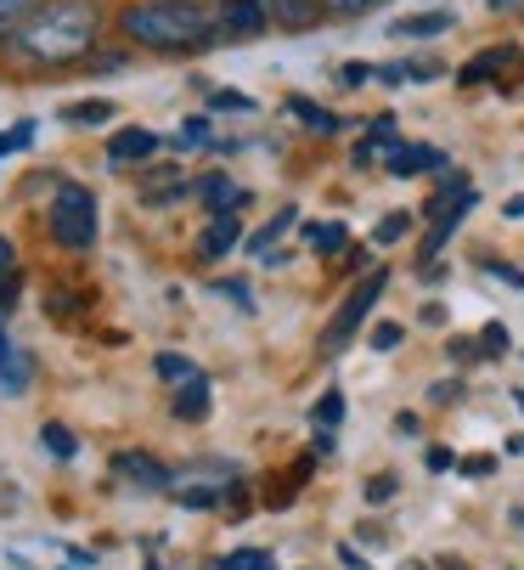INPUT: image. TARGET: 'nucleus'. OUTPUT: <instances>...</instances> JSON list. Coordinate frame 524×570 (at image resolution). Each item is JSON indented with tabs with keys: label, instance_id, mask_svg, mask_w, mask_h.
<instances>
[{
	"label": "nucleus",
	"instance_id": "obj_1",
	"mask_svg": "<svg viewBox=\"0 0 524 570\" xmlns=\"http://www.w3.org/2000/svg\"><path fill=\"white\" fill-rule=\"evenodd\" d=\"M119 29L136 46H152V51H192V46L220 40V18H209L192 0H147V7H130L119 18Z\"/></svg>",
	"mask_w": 524,
	"mask_h": 570
},
{
	"label": "nucleus",
	"instance_id": "obj_2",
	"mask_svg": "<svg viewBox=\"0 0 524 570\" xmlns=\"http://www.w3.org/2000/svg\"><path fill=\"white\" fill-rule=\"evenodd\" d=\"M91 46H97V0H57V7H46L18 40V51L29 62H46V68L73 62Z\"/></svg>",
	"mask_w": 524,
	"mask_h": 570
},
{
	"label": "nucleus",
	"instance_id": "obj_3",
	"mask_svg": "<svg viewBox=\"0 0 524 570\" xmlns=\"http://www.w3.org/2000/svg\"><path fill=\"white\" fill-rule=\"evenodd\" d=\"M46 220H51V237L62 243V249H91V243H97V198H91V187L57 181Z\"/></svg>",
	"mask_w": 524,
	"mask_h": 570
},
{
	"label": "nucleus",
	"instance_id": "obj_4",
	"mask_svg": "<svg viewBox=\"0 0 524 570\" xmlns=\"http://www.w3.org/2000/svg\"><path fill=\"white\" fill-rule=\"evenodd\" d=\"M384 288H389V272H384V266H373V272H367V277H362L356 288H349V299L338 305V316L327 322V334H322V356H338V351H344L349 340H356L362 316H367V311L378 305V294H384Z\"/></svg>",
	"mask_w": 524,
	"mask_h": 570
},
{
	"label": "nucleus",
	"instance_id": "obj_5",
	"mask_svg": "<svg viewBox=\"0 0 524 570\" xmlns=\"http://www.w3.org/2000/svg\"><path fill=\"white\" fill-rule=\"evenodd\" d=\"M266 35V7L259 0H226L220 7V40H254Z\"/></svg>",
	"mask_w": 524,
	"mask_h": 570
},
{
	"label": "nucleus",
	"instance_id": "obj_6",
	"mask_svg": "<svg viewBox=\"0 0 524 570\" xmlns=\"http://www.w3.org/2000/svg\"><path fill=\"white\" fill-rule=\"evenodd\" d=\"M259 7H266V23L277 29H316L327 18L322 0H259Z\"/></svg>",
	"mask_w": 524,
	"mask_h": 570
},
{
	"label": "nucleus",
	"instance_id": "obj_7",
	"mask_svg": "<svg viewBox=\"0 0 524 570\" xmlns=\"http://www.w3.org/2000/svg\"><path fill=\"white\" fill-rule=\"evenodd\" d=\"M113 469H119L130 485H141V492H169V469H164L158 458H147V452H119Z\"/></svg>",
	"mask_w": 524,
	"mask_h": 570
},
{
	"label": "nucleus",
	"instance_id": "obj_8",
	"mask_svg": "<svg viewBox=\"0 0 524 570\" xmlns=\"http://www.w3.org/2000/svg\"><path fill=\"white\" fill-rule=\"evenodd\" d=\"M169 413L181 419V424H204V419H209V379L198 373L192 384H181V390H175V401H169Z\"/></svg>",
	"mask_w": 524,
	"mask_h": 570
},
{
	"label": "nucleus",
	"instance_id": "obj_9",
	"mask_svg": "<svg viewBox=\"0 0 524 570\" xmlns=\"http://www.w3.org/2000/svg\"><path fill=\"white\" fill-rule=\"evenodd\" d=\"M40 12H46L40 0H0V46H18L23 29H29Z\"/></svg>",
	"mask_w": 524,
	"mask_h": 570
},
{
	"label": "nucleus",
	"instance_id": "obj_10",
	"mask_svg": "<svg viewBox=\"0 0 524 570\" xmlns=\"http://www.w3.org/2000/svg\"><path fill=\"white\" fill-rule=\"evenodd\" d=\"M237 237H243L237 215H215V220H209V232L198 237V255H204V261H220V255H231V249H237Z\"/></svg>",
	"mask_w": 524,
	"mask_h": 570
},
{
	"label": "nucleus",
	"instance_id": "obj_11",
	"mask_svg": "<svg viewBox=\"0 0 524 570\" xmlns=\"http://www.w3.org/2000/svg\"><path fill=\"white\" fill-rule=\"evenodd\" d=\"M423 170H446V153L441 147H401L395 158H389V176H423Z\"/></svg>",
	"mask_w": 524,
	"mask_h": 570
},
{
	"label": "nucleus",
	"instance_id": "obj_12",
	"mask_svg": "<svg viewBox=\"0 0 524 570\" xmlns=\"http://www.w3.org/2000/svg\"><path fill=\"white\" fill-rule=\"evenodd\" d=\"M452 23H457L452 12H417V18H401L389 35H395V40H417V35H446Z\"/></svg>",
	"mask_w": 524,
	"mask_h": 570
},
{
	"label": "nucleus",
	"instance_id": "obj_13",
	"mask_svg": "<svg viewBox=\"0 0 524 570\" xmlns=\"http://www.w3.org/2000/svg\"><path fill=\"white\" fill-rule=\"evenodd\" d=\"M108 153L119 158V165H125V158H152V153H158V136H152V130H119V136L108 141Z\"/></svg>",
	"mask_w": 524,
	"mask_h": 570
},
{
	"label": "nucleus",
	"instance_id": "obj_14",
	"mask_svg": "<svg viewBox=\"0 0 524 570\" xmlns=\"http://www.w3.org/2000/svg\"><path fill=\"white\" fill-rule=\"evenodd\" d=\"M513 57H518L513 46H496V51H479V57H474V62H468V68H463L457 79H463V86H479V79H491V73H496V68H507Z\"/></svg>",
	"mask_w": 524,
	"mask_h": 570
},
{
	"label": "nucleus",
	"instance_id": "obj_15",
	"mask_svg": "<svg viewBox=\"0 0 524 570\" xmlns=\"http://www.w3.org/2000/svg\"><path fill=\"white\" fill-rule=\"evenodd\" d=\"M305 237H310V249H316V255H338L344 243H349L344 220H310V226H305Z\"/></svg>",
	"mask_w": 524,
	"mask_h": 570
},
{
	"label": "nucleus",
	"instance_id": "obj_16",
	"mask_svg": "<svg viewBox=\"0 0 524 570\" xmlns=\"http://www.w3.org/2000/svg\"><path fill=\"white\" fill-rule=\"evenodd\" d=\"M294 220H299V209H294V204H288V209H277V215H271V226H259V232L248 237V255H271V243H277Z\"/></svg>",
	"mask_w": 524,
	"mask_h": 570
},
{
	"label": "nucleus",
	"instance_id": "obj_17",
	"mask_svg": "<svg viewBox=\"0 0 524 570\" xmlns=\"http://www.w3.org/2000/svg\"><path fill=\"white\" fill-rule=\"evenodd\" d=\"M288 114H294V119H305V125H310L316 136H333V130L344 125L338 114H327V108H316L310 97H294V102H288Z\"/></svg>",
	"mask_w": 524,
	"mask_h": 570
},
{
	"label": "nucleus",
	"instance_id": "obj_18",
	"mask_svg": "<svg viewBox=\"0 0 524 570\" xmlns=\"http://www.w3.org/2000/svg\"><path fill=\"white\" fill-rule=\"evenodd\" d=\"M198 193H204V204H209L215 215H231V209L243 204V193L231 187V176H209V181H204Z\"/></svg>",
	"mask_w": 524,
	"mask_h": 570
},
{
	"label": "nucleus",
	"instance_id": "obj_19",
	"mask_svg": "<svg viewBox=\"0 0 524 570\" xmlns=\"http://www.w3.org/2000/svg\"><path fill=\"white\" fill-rule=\"evenodd\" d=\"M175 198H187L181 170H164V181H147V187H141V204H175Z\"/></svg>",
	"mask_w": 524,
	"mask_h": 570
},
{
	"label": "nucleus",
	"instance_id": "obj_20",
	"mask_svg": "<svg viewBox=\"0 0 524 570\" xmlns=\"http://www.w3.org/2000/svg\"><path fill=\"white\" fill-rule=\"evenodd\" d=\"M29 373H34V356H29V351H18L7 367H0V395H18V390H29Z\"/></svg>",
	"mask_w": 524,
	"mask_h": 570
},
{
	"label": "nucleus",
	"instance_id": "obj_21",
	"mask_svg": "<svg viewBox=\"0 0 524 570\" xmlns=\"http://www.w3.org/2000/svg\"><path fill=\"white\" fill-rule=\"evenodd\" d=\"M113 119V102H73V108H62V125H108Z\"/></svg>",
	"mask_w": 524,
	"mask_h": 570
},
{
	"label": "nucleus",
	"instance_id": "obj_22",
	"mask_svg": "<svg viewBox=\"0 0 524 570\" xmlns=\"http://www.w3.org/2000/svg\"><path fill=\"white\" fill-rule=\"evenodd\" d=\"M310 419H316V430H327V435H333V430L344 424V395H338V390H327V395L310 406Z\"/></svg>",
	"mask_w": 524,
	"mask_h": 570
},
{
	"label": "nucleus",
	"instance_id": "obj_23",
	"mask_svg": "<svg viewBox=\"0 0 524 570\" xmlns=\"http://www.w3.org/2000/svg\"><path fill=\"white\" fill-rule=\"evenodd\" d=\"M158 373H164L169 384H192V379H198V362H192V356H175V351H164V356H158Z\"/></svg>",
	"mask_w": 524,
	"mask_h": 570
},
{
	"label": "nucleus",
	"instance_id": "obj_24",
	"mask_svg": "<svg viewBox=\"0 0 524 570\" xmlns=\"http://www.w3.org/2000/svg\"><path fill=\"white\" fill-rule=\"evenodd\" d=\"M40 446H46L51 458H73V452H79L73 430H62V424H40Z\"/></svg>",
	"mask_w": 524,
	"mask_h": 570
},
{
	"label": "nucleus",
	"instance_id": "obj_25",
	"mask_svg": "<svg viewBox=\"0 0 524 570\" xmlns=\"http://www.w3.org/2000/svg\"><path fill=\"white\" fill-rule=\"evenodd\" d=\"M169 141H175V153H192V147H209L215 136H209V125H204V119H187V125L175 130Z\"/></svg>",
	"mask_w": 524,
	"mask_h": 570
},
{
	"label": "nucleus",
	"instance_id": "obj_26",
	"mask_svg": "<svg viewBox=\"0 0 524 570\" xmlns=\"http://www.w3.org/2000/svg\"><path fill=\"white\" fill-rule=\"evenodd\" d=\"M220 570H271V553L266 548H237L220 559Z\"/></svg>",
	"mask_w": 524,
	"mask_h": 570
},
{
	"label": "nucleus",
	"instance_id": "obj_27",
	"mask_svg": "<svg viewBox=\"0 0 524 570\" xmlns=\"http://www.w3.org/2000/svg\"><path fill=\"white\" fill-rule=\"evenodd\" d=\"M406 232H412V215H406V209H389V215L378 220V232H373V243H401Z\"/></svg>",
	"mask_w": 524,
	"mask_h": 570
},
{
	"label": "nucleus",
	"instance_id": "obj_28",
	"mask_svg": "<svg viewBox=\"0 0 524 570\" xmlns=\"http://www.w3.org/2000/svg\"><path fill=\"white\" fill-rule=\"evenodd\" d=\"M175 498H181V509H215V503H226V498L215 492V485H181Z\"/></svg>",
	"mask_w": 524,
	"mask_h": 570
},
{
	"label": "nucleus",
	"instance_id": "obj_29",
	"mask_svg": "<svg viewBox=\"0 0 524 570\" xmlns=\"http://www.w3.org/2000/svg\"><path fill=\"white\" fill-rule=\"evenodd\" d=\"M322 7H327V18H362V12L384 7V0H322Z\"/></svg>",
	"mask_w": 524,
	"mask_h": 570
},
{
	"label": "nucleus",
	"instance_id": "obj_30",
	"mask_svg": "<svg viewBox=\"0 0 524 570\" xmlns=\"http://www.w3.org/2000/svg\"><path fill=\"white\" fill-rule=\"evenodd\" d=\"M395 492H401L395 474H373V480H367V503H389Z\"/></svg>",
	"mask_w": 524,
	"mask_h": 570
},
{
	"label": "nucleus",
	"instance_id": "obj_31",
	"mask_svg": "<svg viewBox=\"0 0 524 570\" xmlns=\"http://www.w3.org/2000/svg\"><path fill=\"white\" fill-rule=\"evenodd\" d=\"M29 141H34V125L23 119V125H12L7 136H0V158H7V153H18V147H29Z\"/></svg>",
	"mask_w": 524,
	"mask_h": 570
},
{
	"label": "nucleus",
	"instance_id": "obj_32",
	"mask_svg": "<svg viewBox=\"0 0 524 570\" xmlns=\"http://www.w3.org/2000/svg\"><path fill=\"white\" fill-rule=\"evenodd\" d=\"M406 334H401V322H378V328H373V351H395Z\"/></svg>",
	"mask_w": 524,
	"mask_h": 570
},
{
	"label": "nucleus",
	"instance_id": "obj_33",
	"mask_svg": "<svg viewBox=\"0 0 524 570\" xmlns=\"http://www.w3.org/2000/svg\"><path fill=\"white\" fill-rule=\"evenodd\" d=\"M479 351H485V356H502V351H507V328H502V322H491V328L479 334Z\"/></svg>",
	"mask_w": 524,
	"mask_h": 570
},
{
	"label": "nucleus",
	"instance_id": "obj_34",
	"mask_svg": "<svg viewBox=\"0 0 524 570\" xmlns=\"http://www.w3.org/2000/svg\"><path fill=\"white\" fill-rule=\"evenodd\" d=\"M215 294H226V299H237L243 311H254V294H248V283H226V277H220V283H215Z\"/></svg>",
	"mask_w": 524,
	"mask_h": 570
},
{
	"label": "nucleus",
	"instance_id": "obj_35",
	"mask_svg": "<svg viewBox=\"0 0 524 570\" xmlns=\"http://www.w3.org/2000/svg\"><path fill=\"white\" fill-rule=\"evenodd\" d=\"M446 356H452L457 367H463V362H479V340H452V345H446Z\"/></svg>",
	"mask_w": 524,
	"mask_h": 570
},
{
	"label": "nucleus",
	"instance_id": "obj_36",
	"mask_svg": "<svg viewBox=\"0 0 524 570\" xmlns=\"http://www.w3.org/2000/svg\"><path fill=\"white\" fill-rule=\"evenodd\" d=\"M373 73H378V68H367V62H344V68H338V79H344V86H367Z\"/></svg>",
	"mask_w": 524,
	"mask_h": 570
},
{
	"label": "nucleus",
	"instance_id": "obj_37",
	"mask_svg": "<svg viewBox=\"0 0 524 570\" xmlns=\"http://www.w3.org/2000/svg\"><path fill=\"white\" fill-rule=\"evenodd\" d=\"M209 102H215V108H231V114H248V108H254V102H248V97H237V91H215Z\"/></svg>",
	"mask_w": 524,
	"mask_h": 570
},
{
	"label": "nucleus",
	"instance_id": "obj_38",
	"mask_svg": "<svg viewBox=\"0 0 524 570\" xmlns=\"http://www.w3.org/2000/svg\"><path fill=\"white\" fill-rule=\"evenodd\" d=\"M457 395H463V384H457V379H446V384H434V390H428V401H441V406H452Z\"/></svg>",
	"mask_w": 524,
	"mask_h": 570
},
{
	"label": "nucleus",
	"instance_id": "obj_39",
	"mask_svg": "<svg viewBox=\"0 0 524 570\" xmlns=\"http://www.w3.org/2000/svg\"><path fill=\"white\" fill-rule=\"evenodd\" d=\"M423 463H428V469H434V474H446V469H452V463H457V458H452V452H446V446H428V458H423Z\"/></svg>",
	"mask_w": 524,
	"mask_h": 570
},
{
	"label": "nucleus",
	"instance_id": "obj_40",
	"mask_svg": "<svg viewBox=\"0 0 524 570\" xmlns=\"http://www.w3.org/2000/svg\"><path fill=\"white\" fill-rule=\"evenodd\" d=\"M333 446H338V441H333L327 430H316V441H310V458H333Z\"/></svg>",
	"mask_w": 524,
	"mask_h": 570
},
{
	"label": "nucleus",
	"instance_id": "obj_41",
	"mask_svg": "<svg viewBox=\"0 0 524 570\" xmlns=\"http://www.w3.org/2000/svg\"><path fill=\"white\" fill-rule=\"evenodd\" d=\"M491 277H502V283H513V288H524V272H513V266H502V261H491Z\"/></svg>",
	"mask_w": 524,
	"mask_h": 570
},
{
	"label": "nucleus",
	"instance_id": "obj_42",
	"mask_svg": "<svg viewBox=\"0 0 524 570\" xmlns=\"http://www.w3.org/2000/svg\"><path fill=\"white\" fill-rule=\"evenodd\" d=\"M491 469H496V458H468V463H463V474H474V480L491 474Z\"/></svg>",
	"mask_w": 524,
	"mask_h": 570
},
{
	"label": "nucleus",
	"instance_id": "obj_43",
	"mask_svg": "<svg viewBox=\"0 0 524 570\" xmlns=\"http://www.w3.org/2000/svg\"><path fill=\"white\" fill-rule=\"evenodd\" d=\"M0 277H12V243L0 237Z\"/></svg>",
	"mask_w": 524,
	"mask_h": 570
},
{
	"label": "nucleus",
	"instance_id": "obj_44",
	"mask_svg": "<svg viewBox=\"0 0 524 570\" xmlns=\"http://www.w3.org/2000/svg\"><path fill=\"white\" fill-rule=\"evenodd\" d=\"M338 559H344V564H349V570H367V559H362V553H356V548H338Z\"/></svg>",
	"mask_w": 524,
	"mask_h": 570
},
{
	"label": "nucleus",
	"instance_id": "obj_45",
	"mask_svg": "<svg viewBox=\"0 0 524 570\" xmlns=\"http://www.w3.org/2000/svg\"><path fill=\"white\" fill-rule=\"evenodd\" d=\"M12 356H18V351H12V340H7V328H0V367H7Z\"/></svg>",
	"mask_w": 524,
	"mask_h": 570
},
{
	"label": "nucleus",
	"instance_id": "obj_46",
	"mask_svg": "<svg viewBox=\"0 0 524 570\" xmlns=\"http://www.w3.org/2000/svg\"><path fill=\"white\" fill-rule=\"evenodd\" d=\"M513 7H524V0H491V12H513Z\"/></svg>",
	"mask_w": 524,
	"mask_h": 570
},
{
	"label": "nucleus",
	"instance_id": "obj_47",
	"mask_svg": "<svg viewBox=\"0 0 524 570\" xmlns=\"http://www.w3.org/2000/svg\"><path fill=\"white\" fill-rule=\"evenodd\" d=\"M507 452H513V458H524V435H507Z\"/></svg>",
	"mask_w": 524,
	"mask_h": 570
},
{
	"label": "nucleus",
	"instance_id": "obj_48",
	"mask_svg": "<svg viewBox=\"0 0 524 570\" xmlns=\"http://www.w3.org/2000/svg\"><path fill=\"white\" fill-rule=\"evenodd\" d=\"M441 570H468V564L463 559H441Z\"/></svg>",
	"mask_w": 524,
	"mask_h": 570
},
{
	"label": "nucleus",
	"instance_id": "obj_49",
	"mask_svg": "<svg viewBox=\"0 0 524 570\" xmlns=\"http://www.w3.org/2000/svg\"><path fill=\"white\" fill-rule=\"evenodd\" d=\"M507 520H513V531H524V509H513V514H507Z\"/></svg>",
	"mask_w": 524,
	"mask_h": 570
},
{
	"label": "nucleus",
	"instance_id": "obj_50",
	"mask_svg": "<svg viewBox=\"0 0 524 570\" xmlns=\"http://www.w3.org/2000/svg\"><path fill=\"white\" fill-rule=\"evenodd\" d=\"M513 406H518V413H524V390H513Z\"/></svg>",
	"mask_w": 524,
	"mask_h": 570
},
{
	"label": "nucleus",
	"instance_id": "obj_51",
	"mask_svg": "<svg viewBox=\"0 0 524 570\" xmlns=\"http://www.w3.org/2000/svg\"><path fill=\"white\" fill-rule=\"evenodd\" d=\"M401 570H428V564H417V559H412V564H401Z\"/></svg>",
	"mask_w": 524,
	"mask_h": 570
}]
</instances>
